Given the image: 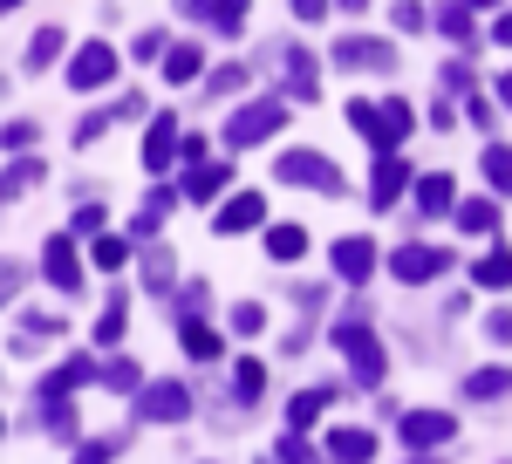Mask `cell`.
<instances>
[{"label": "cell", "mask_w": 512, "mask_h": 464, "mask_svg": "<svg viewBox=\"0 0 512 464\" xmlns=\"http://www.w3.org/2000/svg\"><path fill=\"white\" fill-rule=\"evenodd\" d=\"M178 342H185L192 362H212V355H219V328H205V321H178Z\"/></svg>", "instance_id": "ffe728a7"}, {"label": "cell", "mask_w": 512, "mask_h": 464, "mask_svg": "<svg viewBox=\"0 0 512 464\" xmlns=\"http://www.w3.org/2000/svg\"><path fill=\"white\" fill-rule=\"evenodd\" d=\"M137 410H144L151 424H178V417L192 410V389L185 383H151L144 396H137Z\"/></svg>", "instance_id": "9c48e42d"}, {"label": "cell", "mask_w": 512, "mask_h": 464, "mask_svg": "<svg viewBox=\"0 0 512 464\" xmlns=\"http://www.w3.org/2000/svg\"><path fill=\"white\" fill-rule=\"evenodd\" d=\"M472 280H478V287H492V294H506V287H512V253H506V246H492V253L472 267Z\"/></svg>", "instance_id": "ac0fdd59"}, {"label": "cell", "mask_w": 512, "mask_h": 464, "mask_svg": "<svg viewBox=\"0 0 512 464\" xmlns=\"http://www.w3.org/2000/svg\"><path fill=\"white\" fill-rule=\"evenodd\" d=\"M335 348L355 362V383H383V342L362 321H335Z\"/></svg>", "instance_id": "3957f363"}, {"label": "cell", "mask_w": 512, "mask_h": 464, "mask_svg": "<svg viewBox=\"0 0 512 464\" xmlns=\"http://www.w3.org/2000/svg\"><path fill=\"white\" fill-rule=\"evenodd\" d=\"M458 205V185H451V171H431V178H417V212H451Z\"/></svg>", "instance_id": "2e32d148"}, {"label": "cell", "mask_w": 512, "mask_h": 464, "mask_svg": "<svg viewBox=\"0 0 512 464\" xmlns=\"http://www.w3.org/2000/svg\"><path fill=\"white\" fill-rule=\"evenodd\" d=\"M335 273L342 280H369L376 273V239H335Z\"/></svg>", "instance_id": "7c38bea8"}, {"label": "cell", "mask_w": 512, "mask_h": 464, "mask_svg": "<svg viewBox=\"0 0 512 464\" xmlns=\"http://www.w3.org/2000/svg\"><path fill=\"white\" fill-rule=\"evenodd\" d=\"M110 76H117V48L110 41H89L69 62V89H96V82H110Z\"/></svg>", "instance_id": "ba28073f"}, {"label": "cell", "mask_w": 512, "mask_h": 464, "mask_svg": "<svg viewBox=\"0 0 512 464\" xmlns=\"http://www.w3.org/2000/svg\"><path fill=\"white\" fill-rule=\"evenodd\" d=\"M233 89H246V69H239V62L212 69V96H233Z\"/></svg>", "instance_id": "74e56055"}, {"label": "cell", "mask_w": 512, "mask_h": 464, "mask_svg": "<svg viewBox=\"0 0 512 464\" xmlns=\"http://www.w3.org/2000/svg\"><path fill=\"white\" fill-rule=\"evenodd\" d=\"M14 287H21V267H14V260H0V301H14Z\"/></svg>", "instance_id": "7bdbcfd3"}, {"label": "cell", "mask_w": 512, "mask_h": 464, "mask_svg": "<svg viewBox=\"0 0 512 464\" xmlns=\"http://www.w3.org/2000/svg\"><path fill=\"white\" fill-rule=\"evenodd\" d=\"M171 253H164V246H151V253H144V280H151V287H171Z\"/></svg>", "instance_id": "836d02e7"}, {"label": "cell", "mask_w": 512, "mask_h": 464, "mask_svg": "<svg viewBox=\"0 0 512 464\" xmlns=\"http://www.w3.org/2000/svg\"><path fill=\"white\" fill-rule=\"evenodd\" d=\"M328 458L369 464V458H376V437H369V430H335V437H328Z\"/></svg>", "instance_id": "e0dca14e"}, {"label": "cell", "mask_w": 512, "mask_h": 464, "mask_svg": "<svg viewBox=\"0 0 512 464\" xmlns=\"http://www.w3.org/2000/svg\"><path fill=\"white\" fill-rule=\"evenodd\" d=\"M123 260H130V239H117V232H103V239H96V267H110V273H117Z\"/></svg>", "instance_id": "1f68e13d"}, {"label": "cell", "mask_w": 512, "mask_h": 464, "mask_svg": "<svg viewBox=\"0 0 512 464\" xmlns=\"http://www.w3.org/2000/svg\"><path fill=\"white\" fill-rule=\"evenodd\" d=\"M390 41H369V35H349L335 41V69H390Z\"/></svg>", "instance_id": "8fae6325"}, {"label": "cell", "mask_w": 512, "mask_h": 464, "mask_svg": "<svg viewBox=\"0 0 512 464\" xmlns=\"http://www.w3.org/2000/svg\"><path fill=\"white\" fill-rule=\"evenodd\" d=\"M390 273L403 280V287H424V280H437V273H451V253H437V246H396Z\"/></svg>", "instance_id": "52a82bcc"}, {"label": "cell", "mask_w": 512, "mask_h": 464, "mask_svg": "<svg viewBox=\"0 0 512 464\" xmlns=\"http://www.w3.org/2000/svg\"><path fill=\"white\" fill-rule=\"evenodd\" d=\"M123 321H130V301H123V294H110V301H103V321H96V342H117Z\"/></svg>", "instance_id": "4316f807"}, {"label": "cell", "mask_w": 512, "mask_h": 464, "mask_svg": "<svg viewBox=\"0 0 512 464\" xmlns=\"http://www.w3.org/2000/svg\"><path fill=\"white\" fill-rule=\"evenodd\" d=\"M349 123L355 130H362V137H369V144H383V157L396 151V144H403V137H410V130H417V116H410V103H349Z\"/></svg>", "instance_id": "6da1fadb"}, {"label": "cell", "mask_w": 512, "mask_h": 464, "mask_svg": "<svg viewBox=\"0 0 512 464\" xmlns=\"http://www.w3.org/2000/svg\"><path fill=\"white\" fill-rule=\"evenodd\" d=\"M110 458H117V444H110V437H103V444H89V451H82L76 464H110Z\"/></svg>", "instance_id": "ee69618b"}, {"label": "cell", "mask_w": 512, "mask_h": 464, "mask_svg": "<svg viewBox=\"0 0 512 464\" xmlns=\"http://www.w3.org/2000/svg\"><path fill=\"white\" fill-rule=\"evenodd\" d=\"M164 76H171V82H192V76H205V48H198V41H178V48L164 55Z\"/></svg>", "instance_id": "d6986e66"}, {"label": "cell", "mask_w": 512, "mask_h": 464, "mask_svg": "<svg viewBox=\"0 0 512 464\" xmlns=\"http://www.w3.org/2000/svg\"><path fill=\"white\" fill-rule=\"evenodd\" d=\"M48 280H55L62 294H76V287H82V260H76V246H69L62 232L48 239Z\"/></svg>", "instance_id": "5bb4252c"}, {"label": "cell", "mask_w": 512, "mask_h": 464, "mask_svg": "<svg viewBox=\"0 0 512 464\" xmlns=\"http://www.w3.org/2000/svg\"><path fill=\"white\" fill-rule=\"evenodd\" d=\"M260 219H267V198H260V192H239V198H226V212H219L212 226H219V232H253Z\"/></svg>", "instance_id": "4fadbf2b"}, {"label": "cell", "mask_w": 512, "mask_h": 464, "mask_svg": "<svg viewBox=\"0 0 512 464\" xmlns=\"http://www.w3.org/2000/svg\"><path fill=\"white\" fill-rule=\"evenodd\" d=\"M89 376H96V362H89V355H69V362H62V369H55V376H48V396H62V389L89 383Z\"/></svg>", "instance_id": "7402d4cb"}, {"label": "cell", "mask_w": 512, "mask_h": 464, "mask_svg": "<svg viewBox=\"0 0 512 464\" xmlns=\"http://www.w3.org/2000/svg\"><path fill=\"white\" fill-rule=\"evenodd\" d=\"M274 171H280V185H315V192H335V198H342V171H335L321 151H287Z\"/></svg>", "instance_id": "277c9868"}, {"label": "cell", "mask_w": 512, "mask_h": 464, "mask_svg": "<svg viewBox=\"0 0 512 464\" xmlns=\"http://www.w3.org/2000/svg\"><path fill=\"white\" fill-rule=\"evenodd\" d=\"M485 185L499 198L512 192V144H492V151H485Z\"/></svg>", "instance_id": "44dd1931"}, {"label": "cell", "mask_w": 512, "mask_h": 464, "mask_svg": "<svg viewBox=\"0 0 512 464\" xmlns=\"http://www.w3.org/2000/svg\"><path fill=\"white\" fill-rule=\"evenodd\" d=\"M499 41H506V48H512V14H499Z\"/></svg>", "instance_id": "f6af8a7d"}, {"label": "cell", "mask_w": 512, "mask_h": 464, "mask_svg": "<svg viewBox=\"0 0 512 464\" xmlns=\"http://www.w3.org/2000/svg\"><path fill=\"white\" fill-rule=\"evenodd\" d=\"M55 55H62V28H41V35H35V48H28V69H48Z\"/></svg>", "instance_id": "4dcf8cb0"}, {"label": "cell", "mask_w": 512, "mask_h": 464, "mask_svg": "<svg viewBox=\"0 0 512 464\" xmlns=\"http://www.w3.org/2000/svg\"><path fill=\"white\" fill-rule=\"evenodd\" d=\"M233 389H239V396H246V403H253V396L267 389V369H260L253 355H246V362H233Z\"/></svg>", "instance_id": "f1b7e54d"}, {"label": "cell", "mask_w": 512, "mask_h": 464, "mask_svg": "<svg viewBox=\"0 0 512 464\" xmlns=\"http://www.w3.org/2000/svg\"><path fill=\"white\" fill-rule=\"evenodd\" d=\"M192 14H198V21H212V28H226V35H233L239 21H246L239 7H219V0H192Z\"/></svg>", "instance_id": "f546056e"}, {"label": "cell", "mask_w": 512, "mask_h": 464, "mask_svg": "<svg viewBox=\"0 0 512 464\" xmlns=\"http://www.w3.org/2000/svg\"><path fill=\"white\" fill-rule=\"evenodd\" d=\"M321 410H328V389H308V396H294V410H287V424L294 430H308L321 417Z\"/></svg>", "instance_id": "83f0119b"}, {"label": "cell", "mask_w": 512, "mask_h": 464, "mask_svg": "<svg viewBox=\"0 0 512 464\" xmlns=\"http://www.w3.org/2000/svg\"><path fill=\"white\" fill-rule=\"evenodd\" d=\"M48 430L76 437V410H69V396H48Z\"/></svg>", "instance_id": "d590c367"}, {"label": "cell", "mask_w": 512, "mask_h": 464, "mask_svg": "<svg viewBox=\"0 0 512 464\" xmlns=\"http://www.w3.org/2000/svg\"><path fill=\"white\" fill-rule=\"evenodd\" d=\"M512 389V369H478L472 383H465V396H478V403H492V396H506Z\"/></svg>", "instance_id": "484cf974"}, {"label": "cell", "mask_w": 512, "mask_h": 464, "mask_svg": "<svg viewBox=\"0 0 512 464\" xmlns=\"http://www.w3.org/2000/svg\"><path fill=\"white\" fill-rule=\"evenodd\" d=\"M110 116H117V110H89V116H82V130H76V137H82V144H96V137L110 130Z\"/></svg>", "instance_id": "f35d334b"}, {"label": "cell", "mask_w": 512, "mask_h": 464, "mask_svg": "<svg viewBox=\"0 0 512 464\" xmlns=\"http://www.w3.org/2000/svg\"><path fill=\"white\" fill-rule=\"evenodd\" d=\"M260 328H267V314L253 308V301H239L233 308V335H260Z\"/></svg>", "instance_id": "8d00e7d4"}, {"label": "cell", "mask_w": 512, "mask_h": 464, "mask_svg": "<svg viewBox=\"0 0 512 464\" xmlns=\"http://www.w3.org/2000/svg\"><path fill=\"white\" fill-rule=\"evenodd\" d=\"M485 335H492V342H512V308L492 314V321H485Z\"/></svg>", "instance_id": "b9f144b4"}, {"label": "cell", "mask_w": 512, "mask_h": 464, "mask_svg": "<svg viewBox=\"0 0 512 464\" xmlns=\"http://www.w3.org/2000/svg\"><path fill=\"white\" fill-rule=\"evenodd\" d=\"M226 171H233V164H198L192 178H185V198H219V185H226Z\"/></svg>", "instance_id": "603a6c76"}, {"label": "cell", "mask_w": 512, "mask_h": 464, "mask_svg": "<svg viewBox=\"0 0 512 464\" xmlns=\"http://www.w3.org/2000/svg\"><path fill=\"white\" fill-rule=\"evenodd\" d=\"M267 253H274V260H301V253H308V232L301 226H274L267 232Z\"/></svg>", "instance_id": "d4e9b609"}, {"label": "cell", "mask_w": 512, "mask_h": 464, "mask_svg": "<svg viewBox=\"0 0 512 464\" xmlns=\"http://www.w3.org/2000/svg\"><path fill=\"white\" fill-rule=\"evenodd\" d=\"M274 69L287 76V96H294V103H315V89H321V76H315V48L287 41V48L274 55Z\"/></svg>", "instance_id": "8992f818"}, {"label": "cell", "mask_w": 512, "mask_h": 464, "mask_svg": "<svg viewBox=\"0 0 512 464\" xmlns=\"http://www.w3.org/2000/svg\"><path fill=\"white\" fill-rule=\"evenodd\" d=\"M287 110H280V96H260V103H239L226 116V151H246V144H260V137H274Z\"/></svg>", "instance_id": "7a4b0ae2"}, {"label": "cell", "mask_w": 512, "mask_h": 464, "mask_svg": "<svg viewBox=\"0 0 512 464\" xmlns=\"http://www.w3.org/2000/svg\"><path fill=\"white\" fill-rule=\"evenodd\" d=\"M458 226L465 232H492L499 226V205H492V198H465V205H458Z\"/></svg>", "instance_id": "cb8c5ba5"}, {"label": "cell", "mask_w": 512, "mask_h": 464, "mask_svg": "<svg viewBox=\"0 0 512 464\" xmlns=\"http://www.w3.org/2000/svg\"><path fill=\"white\" fill-rule=\"evenodd\" d=\"M437 28H444L451 41H472V7H444V14H437Z\"/></svg>", "instance_id": "d6a6232c"}, {"label": "cell", "mask_w": 512, "mask_h": 464, "mask_svg": "<svg viewBox=\"0 0 512 464\" xmlns=\"http://www.w3.org/2000/svg\"><path fill=\"white\" fill-rule=\"evenodd\" d=\"M178 144H185V137H178V123H171V116H158V123L144 130V171H164Z\"/></svg>", "instance_id": "9a60e30c"}, {"label": "cell", "mask_w": 512, "mask_h": 464, "mask_svg": "<svg viewBox=\"0 0 512 464\" xmlns=\"http://www.w3.org/2000/svg\"><path fill=\"white\" fill-rule=\"evenodd\" d=\"M499 103H506V110H512V76H499Z\"/></svg>", "instance_id": "bcb514c9"}, {"label": "cell", "mask_w": 512, "mask_h": 464, "mask_svg": "<svg viewBox=\"0 0 512 464\" xmlns=\"http://www.w3.org/2000/svg\"><path fill=\"white\" fill-rule=\"evenodd\" d=\"M103 383H110V389H137L144 376H137V362H130V355H117V362L103 369Z\"/></svg>", "instance_id": "e575fe53"}, {"label": "cell", "mask_w": 512, "mask_h": 464, "mask_svg": "<svg viewBox=\"0 0 512 464\" xmlns=\"http://www.w3.org/2000/svg\"><path fill=\"white\" fill-rule=\"evenodd\" d=\"M48 335H55V321H48V314H28V321H21V342H48Z\"/></svg>", "instance_id": "60d3db41"}, {"label": "cell", "mask_w": 512, "mask_h": 464, "mask_svg": "<svg viewBox=\"0 0 512 464\" xmlns=\"http://www.w3.org/2000/svg\"><path fill=\"white\" fill-rule=\"evenodd\" d=\"M274 464H315V451H308L301 437H280V458Z\"/></svg>", "instance_id": "ab89813d"}, {"label": "cell", "mask_w": 512, "mask_h": 464, "mask_svg": "<svg viewBox=\"0 0 512 464\" xmlns=\"http://www.w3.org/2000/svg\"><path fill=\"white\" fill-rule=\"evenodd\" d=\"M410 192V164H403V157H376V178H369V205H376V212H390L396 198Z\"/></svg>", "instance_id": "30bf717a"}, {"label": "cell", "mask_w": 512, "mask_h": 464, "mask_svg": "<svg viewBox=\"0 0 512 464\" xmlns=\"http://www.w3.org/2000/svg\"><path fill=\"white\" fill-rule=\"evenodd\" d=\"M396 430H403V444H410V451H437V444H451V437H458V424H451L444 410H403Z\"/></svg>", "instance_id": "5b68a950"}]
</instances>
